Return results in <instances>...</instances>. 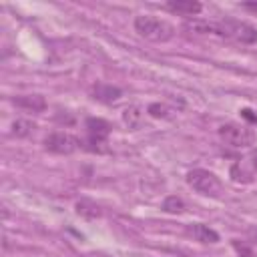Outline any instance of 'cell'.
Segmentation results:
<instances>
[{"instance_id":"5bb4252c","label":"cell","mask_w":257,"mask_h":257,"mask_svg":"<svg viewBox=\"0 0 257 257\" xmlns=\"http://www.w3.org/2000/svg\"><path fill=\"white\" fill-rule=\"evenodd\" d=\"M34 122L32 120H28V118H16L14 122H12V135L14 137H28L32 131H34Z\"/></svg>"},{"instance_id":"ba28073f","label":"cell","mask_w":257,"mask_h":257,"mask_svg":"<svg viewBox=\"0 0 257 257\" xmlns=\"http://www.w3.org/2000/svg\"><path fill=\"white\" fill-rule=\"evenodd\" d=\"M12 102L24 110H32V112H40L46 108V100L44 96L40 94H20V96H14Z\"/></svg>"},{"instance_id":"2e32d148","label":"cell","mask_w":257,"mask_h":257,"mask_svg":"<svg viewBox=\"0 0 257 257\" xmlns=\"http://www.w3.org/2000/svg\"><path fill=\"white\" fill-rule=\"evenodd\" d=\"M233 249L239 253V257H257V245L249 241H233Z\"/></svg>"},{"instance_id":"9a60e30c","label":"cell","mask_w":257,"mask_h":257,"mask_svg":"<svg viewBox=\"0 0 257 257\" xmlns=\"http://www.w3.org/2000/svg\"><path fill=\"white\" fill-rule=\"evenodd\" d=\"M76 213L82 215V217H86V219H96V217H100V209H98L94 203H90V201H78V203H76Z\"/></svg>"},{"instance_id":"d6986e66","label":"cell","mask_w":257,"mask_h":257,"mask_svg":"<svg viewBox=\"0 0 257 257\" xmlns=\"http://www.w3.org/2000/svg\"><path fill=\"white\" fill-rule=\"evenodd\" d=\"M241 116H243V118H247L249 122L257 124V114H255V112H253L251 108H243V110H241Z\"/></svg>"},{"instance_id":"52a82bcc","label":"cell","mask_w":257,"mask_h":257,"mask_svg":"<svg viewBox=\"0 0 257 257\" xmlns=\"http://www.w3.org/2000/svg\"><path fill=\"white\" fill-rule=\"evenodd\" d=\"M165 8L173 14H179V16H185V18H195L203 10V4L197 2V0H171V2L165 4Z\"/></svg>"},{"instance_id":"8fae6325","label":"cell","mask_w":257,"mask_h":257,"mask_svg":"<svg viewBox=\"0 0 257 257\" xmlns=\"http://www.w3.org/2000/svg\"><path fill=\"white\" fill-rule=\"evenodd\" d=\"M185 30L197 32V34H213V22L201 20V18H187L185 20Z\"/></svg>"},{"instance_id":"7a4b0ae2","label":"cell","mask_w":257,"mask_h":257,"mask_svg":"<svg viewBox=\"0 0 257 257\" xmlns=\"http://www.w3.org/2000/svg\"><path fill=\"white\" fill-rule=\"evenodd\" d=\"M135 30L139 36L153 40V42H167L175 36L173 24H169L163 18L151 16V14H139L135 18Z\"/></svg>"},{"instance_id":"5b68a950","label":"cell","mask_w":257,"mask_h":257,"mask_svg":"<svg viewBox=\"0 0 257 257\" xmlns=\"http://www.w3.org/2000/svg\"><path fill=\"white\" fill-rule=\"evenodd\" d=\"M44 149L54 153V155H70L78 149H84V143L70 133L58 131V133H50L44 139Z\"/></svg>"},{"instance_id":"ac0fdd59","label":"cell","mask_w":257,"mask_h":257,"mask_svg":"<svg viewBox=\"0 0 257 257\" xmlns=\"http://www.w3.org/2000/svg\"><path fill=\"white\" fill-rule=\"evenodd\" d=\"M149 114H151V116H157V118H165V116H169V108H167L165 104L153 102V104L149 106Z\"/></svg>"},{"instance_id":"e0dca14e","label":"cell","mask_w":257,"mask_h":257,"mask_svg":"<svg viewBox=\"0 0 257 257\" xmlns=\"http://www.w3.org/2000/svg\"><path fill=\"white\" fill-rule=\"evenodd\" d=\"M231 179L235 181V183H251L253 181V177H251V173H247L239 163H235L233 167H231Z\"/></svg>"},{"instance_id":"30bf717a","label":"cell","mask_w":257,"mask_h":257,"mask_svg":"<svg viewBox=\"0 0 257 257\" xmlns=\"http://www.w3.org/2000/svg\"><path fill=\"white\" fill-rule=\"evenodd\" d=\"M122 96V90L118 86H112V84H104V82H98L94 84V98L100 100V102H114Z\"/></svg>"},{"instance_id":"277c9868","label":"cell","mask_w":257,"mask_h":257,"mask_svg":"<svg viewBox=\"0 0 257 257\" xmlns=\"http://www.w3.org/2000/svg\"><path fill=\"white\" fill-rule=\"evenodd\" d=\"M187 185L191 189H195L197 193L205 195V197H219L223 191V185L219 181V177L207 169H193L187 173Z\"/></svg>"},{"instance_id":"8992f818","label":"cell","mask_w":257,"mask_h":257,"mask_svg":"<svg viewBox=\"0 0 257 257\" xmlns=\"http://www.w3.org/2000/svg\"><path fill=\"white\" fill-rule=\"evenodd\" d=\"M219 137H221L227 145L237 147V149L249 147V145H253V141H255V133H253L251 128L243 126V124H237V122H225V124H221V126H219Z\"/></svg>"},{"instance_id":"3957f363","label":"cell","mask_w":257,"mask_h":257,"mask_svg":"<svg viewBox=\"0 0 257 257\" xmlns=\"http://www.w3.org/2000/svg\"><path fill=\"white\" fill-rule=\"evenodd\" d=\"M84 126H86V135H88L86 143H84L88 147H84V149H88L92 153H106V141H108V135L112 131V124L104 118L88 116Z\"/></svg>"},{"instance_id":"7c38bea8","label":"cell","mask_w":257,"mask_h":257,"mask_svg":"<svg viewBox=\"0 0 257 257\" xmlns=\"http://www.w3.org/2000/svg\"><path fill=\"white\" fill-rule=\"evenodd\" d=\"M122 120H124L131 128H137V126H141V122H143V110H141L139 106L131 104V106H126V108L122 110Z\"/></svg>"},{"instance_id":"4fadbf2b","label":"cell","mask_w":257,"mask_h":257,"mask_svg":"<svg viewBox=\"0 0 257 257\" xmlns=\"http://www.w3.org/2000/svg\"><path fill=\"white\" fill-rule=\"evenodd\" d=\"M185 201L181 199V197H177V195H169L165 201H163V211L165 213H171V215H181V213H185Z\"/></svg>"},{"instance_id":"ffe728a7","label":"cell","mask_w":257,"mask_h":257,"mask_svg":"<svg viewBox=\"0 0 257 257\" xmlns=\"http://www.w3.org/2000/svg\"><path fill=\"white\" fill-rule=\"evenodd\" d=\"M243 8H247V10H253V12H257V2H245V4H241Z\"/></svg>"},{"instance_id":"44dd1931","label":"cell","mask_w":257,"mask_h":257,"mask_svg":"<svg viewBox=\"0 0 257 257\" xmlns=\"http://www.w3.org/2000/svg\"><path fill=\"white\" fill-rule=\"evenodd\" d=\"M251 159H253V167L257 169V151H253V155H251Z\"/></svg>"},{"instance_id":"9c48e42d","label":"cell","mask_w":257,"mask_h":257,"mask_svg":"<svg viewBox=\"0 0 257 257\" xmlns=\"http://www.w3.org/2000/svg\"><path fill=\"white\" fill-rule=\"evenodd\" d=\"M189 233L193 235L195 241H201V243H217L219 241V233L215 229H211L209 225H205V223L189 225Z\"/></svg>"},{"instance_id":"6da1fadb","label":"cell","mask_w":257,"mask_h":257,"mask_svg":"<svg viewBox=\"0 0 257 257\" xmlns=\"http://www.w3.org/2000/svg\"><path fill=\"white\" fill-rule=\"evenodd\" d=\"M213 34L221 38H229L239 44H255L257 42V28L249 22L235 20V18H223L213 22Z\"/></svg>"}]
</instances>
